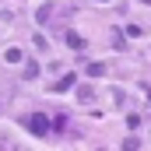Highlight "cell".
<instances>
[{
    "label": "cell",
    "instance_id": "1",
    "mask_svg": "<svg viewBox=\"0 0 151 151\" xmlns=\"http://www.w3.org/2000/svg\"><path fill=\"white\" fill-rule=\"evenodd\" d=\"M28 130H32L35 137H46V134H49V119H46V116H42V113L28 116Z\"/></svg>",
    "mask_w": 151,
    "mask_h": 151
},
{
    "label": "cell",
    "instance_id": "2",
    "mask_svg": "<svg viewBox=\"0 0 151 151\" xmlns=\"http://www.w3.org/2000/svg\"><path fill=\"white\" fill-rule=\"evenodd\" d=\"M74 81H77L74 74H63V77H60V81H56V91H67V88H70Z\"/></svg>",
    "mask_w": 151,
    "mask_h": 151
},
{
    "label": "cell",
    "instance_id": "3",
    "mask_svg": "<svg viewBox=\"0 0 151 151\" xmlns=\"http://www.w3.org/2000/svg\"><path fill=\"white\" fill-rule=\"evenodd\" d=\"M67 46H70V49H81V46H84V39L77 35V32H67Z\"/></svg>",
    "mask_w": 151,
    "mask_h": 151
},
{
    "label": "cell",
    "instance_id": "4",
    "mask_svg": "<svg viewBox=\"0 0 151 151\" xmlns=\"http://www.w3.org/2000/svg\"><path fill=\"white\" fill-rule=\"evenodd\" d=\"M4 60H7V63H21V49H7Z\"/></svg>",
    "mask_w": 151,
    "mask_h": 151
},
{
    "label": "cell",
    "instance_id": "5",
    "mask_svg": "<svg viewBox=\"0 0 151 151\" xmlns=\"http://www.w3.org/2000/svg\"><path fill=\"white\" fill-rule=\"evenodd\" d=\"M88 74H91V77H102V74H106V63H88Z\"/></svg>",
    "mask_w": 151,
    "mask_h": 151
}]
</instances>
